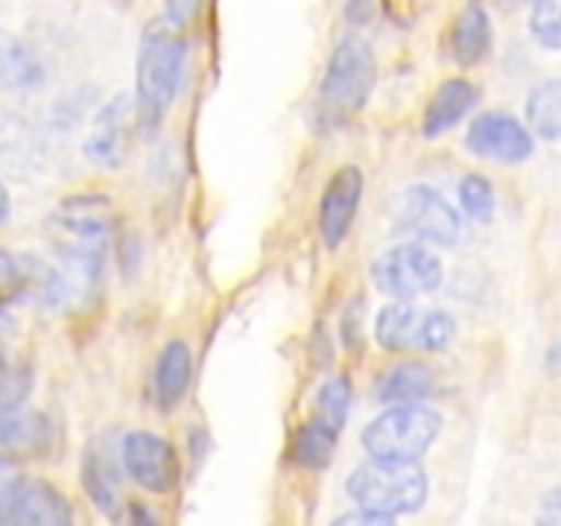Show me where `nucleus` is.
Returning <instances> with one entry per match:
<instances>
[{"mask_svg": "<svg viewBox=\"0 0 561 526\" xmlns=\"http://www.w3.org/2000/svg\"><path fill=\"white\" fill-rule=\"evenodd\" d=\"M49 247L58 258L60 305L88 299L99 288L107 263L113 214L104 195H71L49 214ZM58 305V307H60Z\"/></svg>", "mask_w": 561, "mask_h": 526, "instance_id": "nucleus-1", "label": "nucleus"}, {"mask_svg": "<svg viewBox=\"0 0 561 526\" xmlns=\"http://www.w3.org/2000/svg\"><path fill=\"white\" fill-rule=\"evenodd\" d=\"M184 27L168 16L148 22L137 47L135 69V124L142 135H153L168 118L186 75Z\"/></svg>", "mask_w": 561, "mask_h": 526, "instance_id": "nucleus-2", "label": "nucleus"}, {"mask_svg": "<svg viewBox=\"0 0 561 526\" xmlns=\"http://www.w3.org/2000/svg\"><path fill=\"white\" fill-rule=\"evenodd\" d=\"M376 53L362 36H345L334 47L318 88V115L327 126L348 124L365 110L376 88Z\"/></svg>", "mask_w": 561, "mask_h": 526, "instance_id": "nucleus-3", "label": "nucleus"}, {"mask_svg": "<svg viewBox=\"0 0 561 526\" xmlns=\"http://www.w3.org/2000/svg\"><path fill=\"white\" fill-rule=\"evenodd\" d=\"M356 507L387 518L416 513L427 499V474L416 460H376L354 469L345 485Z\"/></svg>", "mask_w": 561, "mask_h": 526, "instance_id": "nucleus-4", "label": "nucleus"}, {"mask_svg": "<svg viewBox=\"0 0 561 526\" xmlns=\"http://www.w3.org/2000/svg\"><path fill=\"white\" fill-rule=\"evenodd\" d=\"M442 433L438 411L422 403L389 405L362 431V447L376 460H420Z\"/></svg>", "mask_w": 561, "mask_h": 526, "instance_id": "nucleus-5", "label": "nucleus"}, {"mask_svg": "<svg viewBox=\"0 0 561 526\" xmlns=\"http://www.w3.org/2000/svg\"><path fill=\"white\" fill-rule=\"evenodd\" d=\"M458 323L444 310H425V307L398 301L378 312L376 340L387 351L405 354V351H444L455 340Z\"/></svg>", "mask_w": 561, "mask_h": 526, "instance_id": "nucleus-6", "label": "nucleus"}, {"mask_svg": "<svg viewBox=\"0 0 561 526\" xmlns=\"http://www.w3.org/2000/svg\"><path fill=\"white\" fill-rule=\"evenodd\" d=\"M442 279L444 266L438 255L431 247L416 244V241L392 247L373 263V283L378 285L381 294L400 301L433 294Z\"/></svg>", "mask_w": 561, "mask_h": 526, "instance_id": "nucleus-7", "label": "nucleus"}, {"mask_svg": "<svg viewBox=\"0 0 561 526\" xmlns=\"http://www.w3.org/2000/svg\"><path fill=\"white\" fill-rule=\"evenodd\" d=\"M394 217H398L400 228L414 233L416 239L431 241V244L449 247L463 233V225H460L453 203L427 184H414L400 192Z\"/></svg>", "mask_w": 561, "mask_h": 526, "instance_id": "nucleus-8", "label": "nucleus"}, {"mask_svg": "<svg viewBox=\"0 0 561 526\" xmlns=\"http://www.w3.org/2000/svg\"><path fill=\"white\" fill-rule=\"evenodd\" d=\"M71 507L64 493L33 477H9L0 485V524H71Z\"/></svg>", "mask_w": 561, "mask_h": 526, "instance_id": "nucleus-9", "label": "nucleus"}, {"mask_svg": "<svg viewBox=\"0 0 561 526\" xmlns=\"http://www.w3.org/2000/svg\"><path fill=\"white\" fill-rule=\"evenodd\" d=\"M121 466L135 485L148 493H168L179 482V455L173 444L151 431H131L121 438Z\"/></svg>", "mask_w": 561, "mask_h": 526, "instance_id": "nucleus-10", "label": "nucleus"}, {"mask_svg": "<svg viewBox=\"0 0 561 526\" xmlns=\"http://www.w3.org/2000/svg\"><path fill=\"white\" fill-rule=\"evenodd\" d=\"M466 146L482 159H491V162L502 164H518L524 159L531 157L535 151V140H531V132L520 124L515 115L499 113H480L469 126V135H466Z\"/></svg>", "mask_w": 561, "mask_h": 526, "instance_id": "nucleus-11", "label": "nucleus"}, {"mask_svg": "<svg viewBox=\"0 0 561 526\" xmlns=\"http://www.w3.org/2000/svg\"><path fill=\"white\" fill-rule=\"evenodd\" d=\"M362 190H365V175L354 164H345L329 179L321 195V208H318V230L329 250L343 244V239L348 236L356 211H359Z\"/></svg>", "mask_w": 561, "mask_h": 526, "instance_id": "nucleus-12", "label": "nucleus"}, {"mask_svg": "<svg viewBox=\"0 0 561 526\" xmlns=\"http://www.w3.org/2000/svg\"><path fill=\"white\" fill-rule=\"evenodd\" d=\"M135 118V99L126 93L110 99L93 118L82 151L99 168H118L129 148V121Z\"/></svg>", "mask_w": 561, "mask_h": 526, "instance_id": "nucleus-13", "label": "nucleus"}, {"mask_svg": "<svg viewBox=\"0 0 561 526\" xmlns=\"http://www.w3.org/2000/svg\"><path fill=\"white\" fill-rule=\"evenodd\" d=\"M55 427L38 411H3L0 414V460L22 464L36 460L53 449Z\"/></svg>", "mask_w": 561, "mask_h": 526, "instance_id": "nucleus-14", "label": "nucleus"}, {"mask_svg": "<svg viewBox=\"0 0 561 526\" xmlns=\"http://www.w3.org/2000/svg\"><path fill=\"white\" fill-rule=\"evenodd\" d=\"M121 453L118 447L107 442L104 436H96L82 453V488L88 499L102 510L104 515H118L121 510V471H118Z\"/></svg>", "mask_w": 561, "mask_h": 526, "instance_id": "nucleus-15", "label": "nucleus"}, {"mask_svg": "<svg viewBox=\"0 0 561 526\" xmlns=\"http://www.w3.org/2000/svg\"><path fill=\"white\" fill-rule=\"evenodd\" d=\"M493 47L491 14L480 0H469L458 11L449 31V53L460 66H477L488 58Z\"/></svg>", "mask_w": 561, "mask_h": 526, "instance_id": "nucleus-16", "label": "nucleus"}, {"mask_svg": "<svg viewBox=\"0 0 561 526\" xmlns=\"http://www.w3.org/2000/svg\"><path fill=\"white\" fill-rule=\"evenodd\" d=\"M477 99H480V91H477L474 82L463 80V77H453V80L444 82L425 107V118H422L425 137H438L458 126L474 107Z\"/></svg>", "mask_w": 561, "mask_h": 526, "instance_id": "nucleus-17", "label": "nucleus"}, {"mask_svg": "<svg viewBox=\"0 0 561 526\" xmlns=\"http://www.w3.org/2000/svg\"><path fill=\"white\" fill-rule=\"evenodd\" d=\"M44 80L42 60L36 58L31 44L16 33L0 27V91L27 93L36 91Z\"/></svg>", "mask_w": 561, "mask_h": 526, "instance_id": "nucleus-18", "label": "nucleus"}, {"mask_svg": "<svg viewBox=\"0 0 561 526\" xmlns=\"http://www.w3.org/2000/svg\"><path fill=\"white\" fill-rule=\"evenodd\" d=\"M192 381V351L184 340L164 345L153 370V395L162 411H173L184 400Z\"/></svg>", "mask_w": 561, "mask_h": 526, "instance_id": "nucleus-19", "label": "nucleus"}, {"mask_svg": "<svg viewBox=\"0 0 561 526\" xmlns=\"http://www.w3.org/2000/svg\"><path fill=\"white\" fill-rule=\"evenodd\" d=\"M433 387L436 381H433L431 367L422 362H400L378 378V400L389 405L422 403L425 398H431Z\"/></svg>", "mask_w": 561, "mask_h": 526, "instance_id": "nucleus-20", "label": "nucleus"}, {"mask_svg": "<svg viewBox=\"0 0 561 526\" xmlns=\"http://www.w3.org/2000/svg\"><path fill=\"white\" fill-rule=\"evenodd\" d=\"M337 427L310 416V420L299 427V433H296L294 438V449H290V453H294V460L299 466H305V469H323V466H329V460H332L334 447H337Z\"/></svg>", "mask_w": 561, "mask_h": 526, "instance_id": "nucleus-21", "label": "nucleus"}, {"mask_svg": "<svg viewBox=\"0 0 561 526\" xmlns=\"http://www.w3.org/2000/svg\"><path fill=\"white\" fill-rule=\"evenodd\" d=\"M526 118L531 132L551 142H561V80H546L529 93Z\"/></svg>", "mask_w": 561, "mask_h": 526, "instance_id": "nucleus-22", "label": "nucleus"}, {"mask_svg": "<svg viewBox=\"0 0 561 526\" xmlns=\"http://www.w3.org/2000/svg\"><path fill=\"white\" fill-rule=\"evenodd\" d=\"M36 153H38V142L31 126H27L20 115L0 107V162L3 164L31 162Z\"/></svg>", "mask_w": 561, "mask_h": 526, "instance_id": "nucleus-23", "label": "nucleus"}, {"mask_svg": "<svg viewBox=\"0 0 561 526\" xmlns=\"http://www.w3.org/2000/svg\"><path fill=\"white\" fill-rule=\"evenodd\" d=\"M348 409H351V381L345 376H334L318 389L316 403H312V416H316V420H323L327 425L337 427V431H343Z\"/></svg>", "mask_w": 561, "mask_h": 526, "instance_id": "nucleus-24", "label": "nucleus"}, {"mask_svg": "<svg viewBox=\"0 0 561 526\" xmlns=\"http://www.w3.org/2000/svg\"><path fill=\"white\" fill-rule=\"evenodd\" d=\"M460 206L466 208L471 219L477 222H491L496 214V192H493L491 181L480 173H469L458 186Z\"/></svg>", "mask_w": 561, "mask_h": 526, "instance_id": "nucleus-25", "label": "nucleus"}, {"mask_svg": "<svg viewBox=\"0 0 561 526\" xmlns=\"http://www.w3.org/2000/svg\"><path fill=\"white\" fill-rule=\"evenodd\" d=\"M531 36L548 49H561V0H535Z\"/></svg>", "mask_w": 561, "mask_h": 526, "instance_id": "nucleus-26", "label": "nucleus"}, {"mask_svg": "<svg viewBox=\"0 0 561 526\" xmlns=\"http://www.w3.org/2000/svg\"><path fill=\"white\" fill-rule=\"evenodd\" d=\"M394 524V518H387L381 513H373V510L354 507L351 513H343L334 518V526H389Z\"/></svg>", "mask_w": 561, "mask_h": 526, "instance_id": "nucleus-27", "label": "nucleus"}, {"mask_svg": "<svg viewBox=\"0 0 561 526\" xmlns=\"http://www.w3.org/2000/svg\"><path fill=\"white\" fill-rule=\"evenodd\" d=\"M197 3H201V0H164V16H168L170 22H175V25L184 27L186 22L195 16Z\"/></svg>", "mask_w": 561, "mask_h": 526, "instance_id": "nucleus-28", "label": "nucleus"}, {"mask_svg": "<svg viewBox=\"0 0 561 526\" xmlns=\"http://www.w3.org/2000/svg\"><path fill=\"white\" fill-rule=\"evenodd\" d=\"M537 521H540V524L561 526V485L553 488V491L548 493L546 499H542L540 515H537Z\"/></svg>", "mask_w": 561, "mask_h": 526, "instance_id": "nucleus-29", "label": "nucleus"}, {"mask_svg": "<svg viewBox=\"0 0 561 526\" xmlns=\"http://www.w3.org/2000/svg\"><path fill=\"white\" fill-rule=\"evenodd\" d=\"M9 217H11V197H9V190H5V184L0 181V228L9 222Z\"/></svg>", "mask_w": 561, "mask_h": 526, "instance_id": "nucleus-30", "label": "nucleus"}]
</instances>
